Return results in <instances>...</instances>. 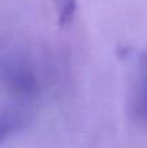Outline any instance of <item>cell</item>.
Here are the masks:
<instances>
[{"label": "cell", "mask_w": 147, "mask_h": 148, "mask_svg": "<svg viewBox=\"0 0 147 148\" xmlns=\"http://www.w3.org/2000/svg\"><path fill=\"white\" fill-rule=\"evenodd\" d=\"M57 8H59L60 25H67L70 22L74 14L76 0H57Z\"/></svg>", "instance_id": "2"}, {"label": "cell", "mask_w": 147, "mask_h": 148, "mask_svg": "<svg viewBox=\"0 0 147 148\" xmlns=\"http://www.w3.org/2000/svg\"><path fill=\"white\" fill-rule=\"evenodd\" d=\"M133 108H134L135 117L143 123H147V57L145 60L139 82L135 88Z\"/></svg>", "instance_id": "1"}, {"label": "cell", "mask_w": 147, "mask_h": 148, "mask_svg": "<svg viewBox=\"0 0 147 148\" xmlns=\"http://www.w3.org/2000/svg\"><path fill=\"white\" fill-rule=\"evenodd\" d=\"M17 127V120L9 116H1L0 117V144L14 131Z\"/></svg>", "instance_id": "3"}]
</instances>
